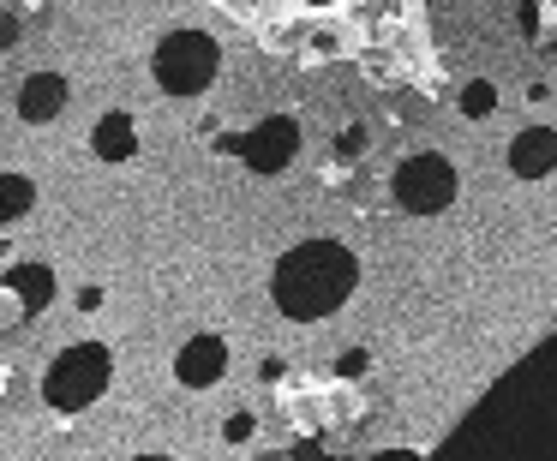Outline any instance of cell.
Here are the masks:
<instances>
[{"label": "cell", "mask_w": 557, "mask_h": 461, "mask_svg": "<svg viewBox=\"0 0 557 461\" xmlns=\"http://www.w3.org/2000/svg\"><path fill=\"white\" fill-rule=\"evenodd\" d=\"M336 150H342V156H360V150H366V132H360V126H354V132H342V138H336Z\"/></svg>", "instance_id": "13"}, {"label": "cell", "mask_w": 557, "mask_h": 461, "mask_svg": "<svg viewBox=\"0 0 557 461\" xmlns=\"http://www.w3.org/2000/svg\"><path fill=\"white\" fill-rule=\"evenodd\" d=\"M90 150H96L102 162H126V156L138 150L132 120H126V114H102V120H96V132H90Z\"/></svg>", "instance_id": "9"}, {"label": "cell", "mask_w": 557, "mask_h": 461, "mask_svg": "<svg viewBox=\"0 0 557 461\" xmlns=\"http://www.w3.org/2000/svg\"><path fill=\"white\" fill-rule=\"evenodd\" d=\"M6 288L24 300V312H42V306L54 300V276H48L42 264H12V270H6Z\"/></svg>", "instance_id": "10"}, {"label": "cell", "mask_w": 557, "mask_h": 461, "mask_svg": "<svg viewBox=\"0 0 557 461\" xmlns=\"http://www.w3.org/2000/svg\"><path fill=\"white\" fill-rule=\"evenodd\" d=\"M360 372H366V354H360V348H354V354H342V378H360Z\"/></svg>", "instance_id": "14"}, {"label": "cell", "mask_w": 557, "mask_h": 461, "mask_svg": "<svg viewBox=\"0 0 557 461\" xmlns=\"http://www.w3.org/2000/svg\"><path fill=\"white\" fill-rule=\"evenodd\" d=\"M222 372H228V342L222 336H192L174 354V378L186 390H210V384H222Z\"/></svg>", "instance_id": "6"}, {"label": "cell", "mask_w": 557, "mask_h": 461, "mask_svg": "<svg viewBox=\"0 0 557 461\" xmlns=\"http://www.w3.org/2000/svg\"><path fill=\"white\" fill-rule=\"evenodd\" d=\"M36 204V180L30 174H0V222H18Z\"/></svg>", "instance_id": "11"}, {"label": "cell", "mask_w": 557, "mask_h": 461, "mask_svg": "<svg viewBox=\"0 0 557 461\" xmlns=\"http://www.w3.org/2000/svg\"><path fill=\"white\" fill-rule=\"evenodd\" d=\"M234 150L246 156L252 174H282V168L294 162V150H300V120H294V114H270V120L252 126L246 138H234Z\"/></svg>", "instance_id": "5"}, {"label": "cell", "mask_w": 557, "mask_h": 461, "mask_svg": "<svg viewBox=\"0 0 557 461\" xmlns=\"http://www.w3.org/2000/svg\"><path fill=\"white\" fill-rule=\"evenodd\" d=\"M156 84L168 90V96H204L210 84H216V72H222V48H216V36L210 30H168L162 42H156Z\"/></svg>", "instance_id": "3"}, {"label": "cell", "mask_w": 557, "mask_h": 461, "mask_svg": "<svg viewBox=\"0 0 557 461\" xmlns=\"http://www.w3.org/2000/svg\"><path fill=\"white\" fill-rule=\"evenodd\" d=\"M390 192H396V204H402L408 216H438V210H450V204H456L462 180H456L450 156L420 150V156H408V162L390 174Z\"/></svg>", "instance_id": "4"}, {"label": "cell", "mask_w": 557, "mask_h": 461, "mask_svg": "<svg viewBox=\"0 0 557 461\" xmlns=\"http://www.w3.org/2000/svg\"><path fill=\"white\" fill-rule=\"evenodd\" d=\"M66 96H72V90H66V78H60V72H30V78L18 84V114L42 126V120L66 114Z\"/></svg>", "instance_id": "8"}, {"label": "cell", "mask_w": 557, "mask_h": 461, "mask_svg": "<svg viewBox=\"0 0 557 461\" xmlns=\"http://www.w3.org/2000/svg\"><path fill=\"white\" fill-rule=\"evenodd\" d=\"M108 378H114L108 348H102V342H72V348L54 354V366H48V378H42V402H48L54 414H84V408L108 390Z\"/></svg>", "instance_id": "2"}, {"label": "cell", "mask_w": 557, "mask_h": 461, "mask_svg": "<svg viewBox=\"0 0 557 461\" xmlns=\"http://www.w3.org/2000/svg\"><path fill=\"white\" fill-rule=\"evenodd\" d=\"M552 168H557V132L552 126L516 132V144H510V174H516V180H546Z\"/></svg>", "instance_id": "7"}, {"label": "cell", "mask_w": 557, "mask_h": 461, "mask_svg": "<svg viewBox=\"0 0 557 461\" xmlns=\"http://www.w3.org/2000/svg\"><path fill=\"white\" fill-rule=\"evenodd\" d=\"M492 108H498V90H492L486 78H474V84L462 90V114H474V120H480V114H492Z\"/></svg>", "instance_id": "12"}, {"label": "cell", "mask_w": 557, "mask_h": 461, "mask_svg": "<svg viewBox=\"0 0 557 461\" xmlns=\"http://www.w3.org/2000/svg\"><path fill=\"white\" fill-rule=\"evenodd\" d=\"M354 288H360V264H354V252L336 246V240H306V246H294V252L276 264V276H270L276 312L294 318V324L330 318Z\"/></svg>", "instance_id": "1"}]
</instances>
